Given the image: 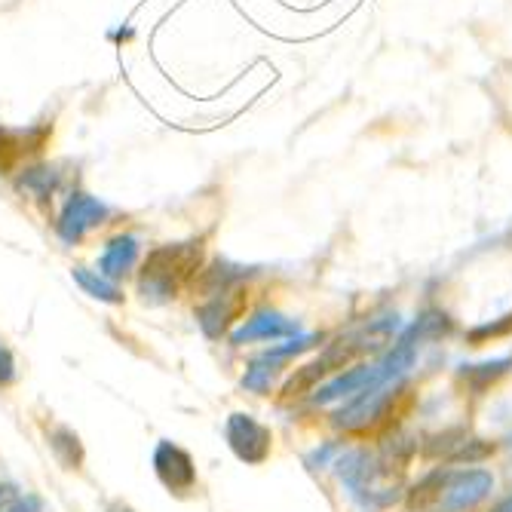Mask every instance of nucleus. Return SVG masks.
<instances>
[{"mask_svg":"<svg viewBox=\"0 0 512 512\" xmlns=\"http://www.w3.org/2000/svg\"><path fill=\"white\" fill-rule=\"evenodd\" d=\"M289 332H295V325H292L289 319L276 316V313H261V316L249 319L240 332H234V338H230V341H234L237 347H243V344H249V341L283 338V335H289Z\"/></svg>","mask_w":512,"mask_h":512,"instance_id":"1a4fd4ad","label":"nucleus"},{"mask_svg":"<svg viewBox=\"0 0 512 512\" xmlns=\"http://www.w3.org/2000/svg\"><path fill=\"white\" fill-rule=\"evenodd\" d=\"M43 129L37 132H0V172L13 169L25 154L40 151Z\"/></svg>","mask_w":512,"mask_h":512,"instance_id":"9d476101","label":"nucleus"},{"mask_svg":"<svg viewBox=\"0 0 512 512\" xmlns=\"http://www.w3.org/2000/svg\"><path fill=\"white\" fill-rule=\"evenodd\" d=\"M16 500H19V494L13 485H0V512H7Z\"/></svg>","mask_w":512,"mask_h":512,"instance_id":"dca6fc26","label":"nucleus"},{"mask_svg":"<svg viewBox=\"0 0 512 512\" xmlns=\"http://www.w3.org/2000/svg\"><path fill=\"white\" fill-rule=\"evenodd\" d=\"M74 279H77V286L92 295V298H99L105 304H123V292L114 286V279L102 276L99 270H86V267H74Z\"/></svg>","mask_w":512,"mask_h":512,"instance_id":"9b49d317","label":"nucleus"},{"mask_svg":"<svg viewBox=\"0 0 512 512\" xmlns=\"http://www.w3.org/2000/svg\"><path fill=\"white\" fill-rule=\"evenodd\" d=\"M246 307V292L240 289H224L218 295H212L200 310H197V322H200V329L206 338H221L230 325H234V319L243 313Z\"/></svg>","mask_w":512,"mask_h":512,"instance_id":"423d86ee","label":"nucleus"},{"mask_svg":"<svg viewBox=\"0 0 512 512\" xmlns=\"http://www.w3.org/2000/svg\"><path fill=\"white\" fill-rule=\"evenodd\" d=\"M494 488V476L488 470H460V473H439L436 497L430 512H463L482 503Z\"/></svg>","mask_w":512,"mask_h":512,"instance_id":"f03ea898","label":"nucleus"},{"mask_svg":"<svg viewBox=\"0 0 512 512\" xmlns=\"http://www.w3.org/2000/svg\"><path fill=\"white\" fill-rule=\"evenodd\" d=\"M19 188L28 191V194L37 197V200H46V197H50V194L59 188V172H56V169H46V166L28 169V172L22 175V181H19Z\"/></svg>","mask_w":512,"mask_h":512,"instance_id":"ddd939ff","label":"nucleus"},{"mask_svg":"<svg viewBox=\"0 0 512 512\" xmlns=\"http://www.w3.org/2000/svg\"><path fill=\"white\" fill-rule=\"evenodd\" d=\"M224 436H227V445L230 451H234L243 463H252V467H258V463H264L270 457V445H273V436L270 430L255 421L252 414H230L227 417V427H224Z\"/></svg>","mask_w":512,"mask_h":512,"instance_id":"7ed1b4c3","label":"nucleus"},{"mask_svg":"<svg viewBox=\"0 0 512 512\" xmlns=\"http://www.w3.org/2000/svg\"><path fill=\"white\" fill-rule=\"evenodd\" d=\"M270 381H273V371L264 368V365H252L249 375L243 378V387L252 390V393H267L270 390Z\"/></svg>","mask_w":512,"mask_h":512,"instance_id":"4468645a","label":"nucleus"},{"mask_svg":"<svg viewBox=\"0 0 512 512\" xmlns=\"http://www.w3.org/2000/svg\"><path fill=\"white\" fill-rule=\"evenodd\" d=\"M497 512H512V500H506V503H503V506H500Z\"/></svg>","mask_w":512,"mask_h":512,"instance_id":"6ab92c4d","label":"nucleus"},{"mask_svg":"<svg viewBox=\"0 0 512 512\" xmlns=\"http://www.w3.org/2000/svg\"><path fill=\"white\" fill-rule=\"evenodd\" d=\"M50 448L56 454V460L62 463L65 470H80L83 463V445H80V436L68 427H56L50 433Z\"/></svg>","mask_w":512,"mask_h":512,"instance_id":"f8f14e48","label":"nucleus"},{"mask_svg":"<svg viewBox=\"0 0 512 512\" xmlns=\"http://www.w3.org/2000/svg\"><path fill=\"white\" fill-rule=\"evenodd\" d=\"M350 359V347H332V350H325L316 362H310V365H304V368H298L295 371V378L283 387V396L286 399H295V396H304V393H310L325 375H332V371H338V368H344V362Z\"/></svg>","mask_w":512,"mask_h":512,"instance_id":"0eeeda50","label":"nucleus"},{"mask_svg":"<svg viewBox=\"0 0 512 512\" xmlns=\"http://www.w3.org/2000/svg\"><path fill=\"white\" fill-rule=\"evenodd\" d=\"M154 473L172 494H188L197 485L194 457L175 442H160L154 451Z\"/></svg>","mask_w":512,"mask_h":512,"instance_id":"39448f33","label":"nucleus"},{"mask_svg":"<svg viewBox=\"0 0 512 512\" xmlns=\"http://www.w3.org/2000/svg\"><path fill=\"white\" fill-rule=\"evenodd\" d=\"M13 378H16V359L7 347H0V387L13 384Z\"/></svg>","mask_w":512,"mask_h":512,"instance_id":"2eb2a0df","label":"nucleus"},{"mask_svg":"<svg viewBox=\"0 0 512 512\" xmlns=\"http://www.w3.org/2000/svg\"><path fill=\"white\" fill-rule=\"evenodd\" d=\"M135 261H138V240L129 237V234L126 237H114L105 246L102 258H99V273L108 276V279H120V276H126L135 267Z\"/></svg>","mask_w":512,"mask_h":512,"instance_id":"6e6552de","label":"nucleus"},{"mask_svg":"<svg viewBox=\"0 0 512 512\" xmlns=\"http://www.w3.org/2000/svg\"><path fill=\"white\" fill-rule=\"evenodd\" d=\"M7 512H28V509H25V503H19V500H16V503H13V506L7 509Z\"/></svg>","mask_w":512,"mask_h":512,"instance_id":"a211bd4d","label":"nucleus"},{"mask_svg":"<svg viewBox=\"0 0 512 512\" xmlns=\"http://www.w3.org/2000/svg\"><path fill=\"white\" fill-rule=\"evenodd\" d=\"M200 243H175V246H160L148 255L138 289H142L145 301L151 304H166L172 301L181 286L197 273L200 267Z\"/></svg>","mask_w":512,"mask_h":512,"instance_id":"f257e3e1","label":"nucleus"},{"mask_svg":"<svg viewBox=\"0 0 512 512\" xmlns=\"http://www.w3.org/2000/svg\"><path fill=\"white\" fill-rule=\"evenodd\" d=\"M105 512H135V509H132L129 503H123V500H114Z\"/></svg>","mask_w":512,"mask_h":512,"instance_id":"f3484780","label":"nucleus"},{"mask_svg":"<svg viewBox=\"0 0 512 512\" xmlns=\"http://www.w3.org/2000/svg\"><path fill=\"white\" fill-rule=\"evenodd\" d=\"M105 218H108V206L105 203H99L96 197H89V194H71V200H68L56 230H59V237L68 246H74V243H80L89 234V230L102 227Z\"/></svg>","mask_w":512,"mask_h":512,"instance_id":"20e7f679","label":"nucleus"}]
</instances>
